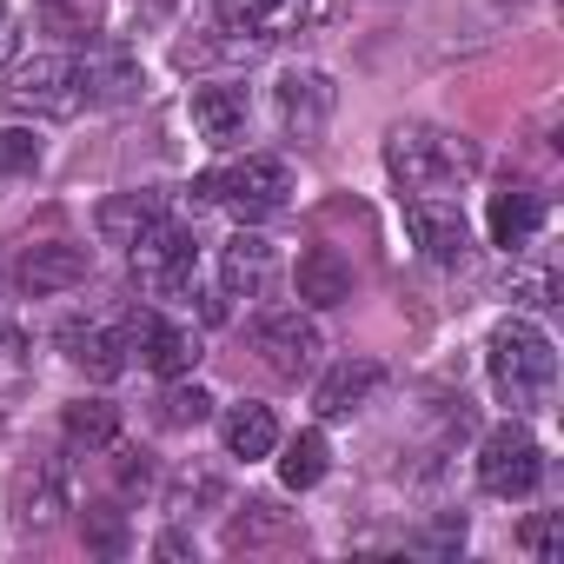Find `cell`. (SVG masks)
I'll return each mask as SVG.
<instances>
[{
    "mask_svg": "<svg viewBox=\"0 0 564 564\" xmlns=\"http://www.w3.org/2000/svg\"><path fill=\"white\" fill-rule=\"evenodd\" d=\"M485 372H491V392L511 405V412H538L557 386V346L544 326L531 319H505L485 346Z\"/></svg>",
    "mask_w": 564,
    "mask_h": 564,
    "instance_id": "6da1fadb",
    "label": "cell"
},
{
    "mask_svg": "<svg viewBox=\"0 0 564 564\" xmlns=\"http://www.w3.org/2000/svg\"><path fill=\"white\" fill-rule=\"evenodd\" d=\"M293 199V166L272 160V153H246L239 166H219L193 186V206H226L239 226H259L272 213H286Z\"/></svg>",
    "mask_w": 564,
    "mask_h": 564,
    "instance_id": "7a4b0ae2",
    "label": "cell"
},
{
    "mask_svg": "<svg viewBox=\"0 0 564 564\" xmlns=\"http://www.w3.org/2000/svg\"><path fill=\"white\" fill-rule=\"evenodd\" d=\"M127 265H133V286L147 300H180L193 293V279H199V252H193V232L166 213H153L133 239H127Z\"/></svg>",
    "mask_w": 564,
    "mask_h": 564,
    "instance_id": "3957f363",
    "label": "cell"
},
{
    "mask_svg": "<svg viewBox=\"0 0 564 564\" xmlns=\"http://www.w3.org/2000/svg\"><path fill=\"white\" fill-rule=\"evenodd\" d=\"M386 166H392V180H399L405 193H445V186H458V180L478 166V153H471L465 140L438 133V127H392Z\"/></svg>",
    "mask_w": 564,
    "mask_h": 564,
    "instance_id": "277c9868",
    "label": "cell"
},
{
    "mask_svg": "<svg viewBox=\"0 0 564 564\" xmlns=\"http://www.w3.org/2000/svg\"><path fill=\"white\" fill-rule=\"evenodd\" d=\"M8 107L14 113H34V120H74L87 107V87H80V61L74 54H34L8 74Z\"/></svg>",
    "mask_w": 564,
    "mask_h": 564,
    "instance_id": "5b68a950",
    "label": "cell"
},
{
    "mask_svg": "<svg viewBox=\"0 0 564 564\" xmlns=\"http://www.w3.org/2000/svg\"><path fill=\"white\" fill-rule=\"evenodd\" d=\"M478 485L491 498H531L544 485V445L518 419L498 425V432H485V445H478Z\"/></svg>",
    "mask_w": 564,
    "mask_h": 564,
    "instance_id": "8992f818",
    "label": "cell"
},
{
    "mask_svg": "<svg viewBox=\"0 0 564 564\" xmlns=\"http://www.w3.org/2000/svg\"><path fill=\"white\" fill-rule=\"evenodd\" d=\"M127 352H140V366L160 372V379H193L199 333L180 326V319H166V313H133L127 319Z\"/></svg>",
    "mask_w": 564,
    "mask_h": 564,
    "instance_id": "52a82bcc",
    "label": "cell"
},
{
    "mask_svg": "<svg viewBox=\"0 0 564 564\" xmlns=\"http://www.w3.org/2000/svg\"><path fill=\"white\" fill-rule=\"evenodd\" d=\"M252 352H259L279 379H300V372H313V359H319V326H313L300 306L265 313V319H252Z\"/></svg>",
    "mask_w": 564,
    "mask_h": 564,
    "instance_id": "ba28073f",
    "label": "cell"
},
{
    "mask_svg": "<svg viewBox=\"0 0 564 564\" xmlns=\"http://www.w3.org/2000/svg\"><path fill=\"white\" fill-rule=\"evenodd\" d=\"M405 232H412V246H419L425 259H438V265H458V259L471 252V226H465L458 199H438V193H412V199H405Z\"/></svg>",
    "mask_w": 564,
    "mask_h": 564,
    "instance_id": "9c48e42d",
    "label": "cell"
},
{
    "mask_svg": "<svg viewBox=\"0 0 564 564\" xmlns=\"http://www.w3.org/2000/svg\"><path fill=\"white\" fill-rule=\"evenodd\" d=\"M87 279V246L74 239H47V246H28V259L14 265V286L28 300H54V293H74Z\"/></svg>",
    "mask_w": 564,
    "mask_h": 564,
    "instance_id": "30bf717a",
    "label": "cell"
},
{
    "mask_svg": "<svg viewBox=\"0 0 564 564\" xmlns=\"http://www.w3.org/2000/svg\"><path fill=\"white\" fill-rule=\"evenodd\" d=\"M272 272H279V252L272 239H259L252 226H239L226 246H219V293L226 300H259L272 286Z\"/></svg>",
    "mask_w": 564,
    "mask_h": 564,
    "instance_id": "8fae6325",
    "label": "cell"
},
{
    "mask_svg": "<svg viewBox=\"0 0 564 564\" xmlns=\"http://www.w3.org/2000/svg\"><path fill=\"white\" fill-rule=\"evenodd\" d=\"M306 0H219V28L239 34L246 47H265L279 34H300Z\"/></svg>",
    "mask_w": 564,
    "mask_h": 564,
    "instance_id": "7c38bea8",
    "label": "cell"
},
{
    "mask_svg": "<svg viewBox=\"0 0 564 564\" xmlns=\"http://www.w3.org/2000/svg\"><path fill=\"white\" fill-rule=\"evenodd\" d=\"M61 346H67V359H74L87 379H120V372H127V326L67 319V326H61Z\"/></svg>",
    "mask_w": 564,
    "mask_h": 564,
    "instance_id": "4fadbf2b",
    "label": "cell"
},
{
    "mask_svg": "<svg viewBox=\"0 0 564 564\" xmlns=\"http://www.w3.org/2000/svg\"><path fill=\"white\" fill-rule=\"evenodd\" d=\"M279 120H286V133H300V140H319L326 120H333V80L319 67L286 74L279 80Z\"/></svg>",
    "mask_w": 564,
    "mask_h": 564,
    "instance_id": "5bb4252c",
    "label": "cell"
},
{
    "mask_svg": "<svg viewBox=\"0 0 564 564\" xmlns=\"http://www.w3.org/2000/svg\"><path fill=\"white\" fill-rule=\"evenodd\" d=\"M379 386H386V366H379V359H346V366H333V372L319 379L313 412H319V419H352L359 405H372Z\"/></svg>",
    "mask_w": 564,
    "mask_h": 564,
    "instance_id": "9a60e30c",
    "label": "cell"
},
{
    "mask_svg": "<svg viewBox=\"0 0 564 564\" xmlns=\"http://www.w3.org/2000/svg\"><path fill=\"white\" fill-rule=\"evenodd\" d=\"M246 120H252V94H246V87L219 80V87H199V94H193V127H199V140L232 147V140L246 133Z\"/></svg>",
    "mask_w": 564,
    "mask_h": 564,
    "instance_id": "2e32d148",
    "label": "cell"
},
{
    "mask_svg": "<svg viewBox=\"0 0 564 564\" xmlns=\"http://www.w3.org/2000/svg\"><path fill=\"white\" fill-rule=\"evenodd\" d=\"M219 438H226V458H272L279 452V419H272V405L239 399V405H226Z\"/></svg>",
    "mask_w": 564,
    "mask_h": 564,
    "instance_id": "e0dca14e",
    "label": "cell"
},
{
    "mask_svg": "<svg viewBox=\"0 0 564 564\" xmlns=\"http://www.w3.org/2000/svg\"><path fill=\"white\" fill-rule=\"evenodd\" d=\"M80 87H87V107H120V100L140 94V67H133V54H120V47H94V54L80 61Z\"/></svg>",
    "mask_w": 564,
    "mask_h": 564,
    "instance_id": "ac0fdd59",
    "label": "cell"
},
{
    "mask_svg": "<svg viewBox=\"0 0 564 564\" xmlns=\"http://www.w3.org/2000/svg\"><path fill=\"white\" fill-rule=\"evenodd\" d=\"M485 226H491V246H505V252H524V246L544 232V199H538V193H491V213H485Z\"/></svg>",
    "mask_w": 564,
    "mask_h": 564,
    "instance_id": "d6986e66",
    "label": "cell"
},
{
    "mask_svg": "<svg viewBox=\"0 0 564 564\" xmlns=\"http://www.w3.org/2000/svg\"><path fill=\"white\" fill-rule=\"evenodd\" d=\"M339 300H352V265L333 246H313L300 259V306H339Z\"/></svg>",
    "mask_w": 564,
    "mask_h": 564,
    "instance_id": "ffe728a7",
    "label": "cell"
},
{
    "mask_svg": "<svg viewBox=\"0 0 564 564\" xmlns=\"http://www.w3.org/2000/svg\"><path fill=\"white\" fill-rule=\"evenodd\" d=\"M326 471H333V445H326L319 425H306L300 438H286V458H279V478H286V491H313Z\"/></svg>",
    "mask_w": 564,
    "mask_h": 564,
    "instance_id": "44dd1931",
    "label": "cell"
},
{
    "mask_svg": "<svg viewBox=\"0 0 564 564\" xmlns=\"http://www.w3.org/2000/svg\"><path fill=\"white\" fill-rule=\"evenodd\" d=\"M67 445L74 452H113V438H120V412L107 405V399H80V405H67Z\"/></svg>",
    "mask_w": 564,
    "mask_h": 564,
    "instance_id": "7402d4cb",
    "label": "cell"
},
{
    "mask_svg": "<svg viewBox=\"0 0 564 564\" xmlns=\"http://www.w3.org/2000/svg\"><path fill=\"white\" fill-rule=\"evenodd\" d=\"M61 511H67V485H61L54 465L28 471V478L14 485V518H21V524H54Z\"/></svg>",
    "mask_w": 564,
    "mask_h": 564,
    "instance_id": "603a6c76",
    "label": "cell"
},
{
    "mask_svg": "<svg viewBox=\"0 0 564 564\" xmlns=\"http://www.w3.org/2000/svg\"><path fill=\"white\" fill-rule=\"evenodd\" d=\"M41 21H47L54 34H74V41H87V34L100 28V0H41Z\"/></svg>",
    "mask_w": 564,
    "mask_h": 564,
    "instance_id": "cb8c5ba5",
    "label": "cell"
},
{
    "mask_svg": "<svg viewBox=\"0 0 564 564\" xmlns=\"http://www.w3.org/2000/svg\"><path fill=\"white\" fill-rule=\"evenodd\" d=\"M153 213H166V206H160V199H140V193H133V199H113V206L100 213V226H107V239H113V246H127V239H133V232H140V226L153 219Z\"/></svg>",
    "mask_w": 564,
    "mask_h": 564,
    "instance_id": "d4e9b609",
    "label": "cell"
},
{
    "mask_svg": "<svg viewBox=\"0 0 564 564\" xmlns=\"http://www.w3.org/2000/svg\"><path fill=\"white\" fill-rule=\"evenodd\" d=\"M160 419H166V425H206V419H213V399H206L199 386H180V379H166Z\"/></svg>",
    "mask_w": 564,
    "mask_h": 564,
    "instance_id": "484cf974",
    "label": "cell"
},
{
    "mask_svg": "<svg viewBox=\"0 0 564 564\" xmlns=\"http://www.w3.org/2000/svg\"><path fill=\"white\" fill-rule=\"evenodd\" d=\"M41 166V140L28 127H0V180H21Z\"/></svg>",
    "mask_w": 564,
    "mask_h": 564,
    "instance_id": "4316f807",
    "label": "cell"
},
{
    "mask_svg": "<svg viewBox=\"0 0 564 564\" xmlns=\"http://www.w3.org/2000/svg\"><path fill=\"white\" fill-rule=\"evenodd\" d=\"M524 544H531L538 557H557V551H564V531H557V518H551V511H544V518H531V524H524Z\"/></svg>",
    "mask_w": 564,
    "mask_h": 564,
    "instance_id": "83f0119b",
    "label": "cell"
},
{
    "mask_svg": "<svg viewBox=\"0 0 564 564\" xmlns=\"http://www.w3.org/2000/svg\"><path fill=\"white\" fill-rule=\"evenodd\" d=\"M94 544H100V551H120V524H113V518H100V524H94Z\"/></svg>",
    "mask_w": 564,
    "mask_h": 564,
    "instance_id": "f1b7e54d",
    "label": "cell"
},
{
    "mask_svg": "<svg viewBox=\"0 0 564 564\" xmlns=\"http://www.w3.org/2000/svg\"><path fill=\"white\" fill-rule=\"evenodd\" d=\"M8 21H14V14H8V8H0V47H8Z\"/></svg>",
    "mask_w": 564,
    "mask_h": 564,
    "instance_id": "f546056e",
    "label": "cell"
}]
</instances>
